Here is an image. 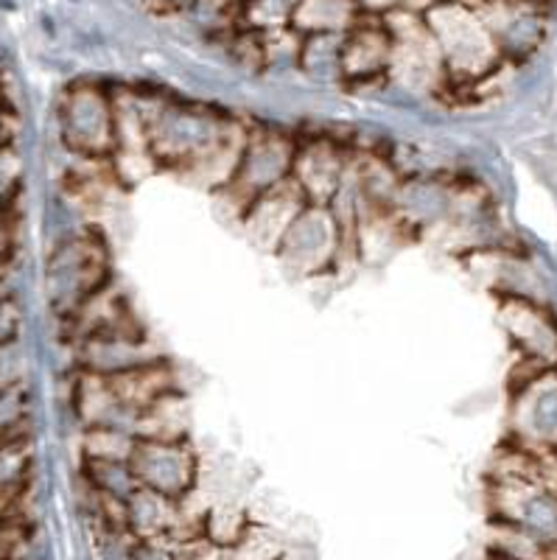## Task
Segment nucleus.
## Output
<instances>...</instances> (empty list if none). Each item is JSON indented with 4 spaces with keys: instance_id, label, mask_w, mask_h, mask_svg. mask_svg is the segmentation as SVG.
I'll return each mask as SVG.
<instances>
[{
    "instance_id": "5",
    "label": "nucleus",
    "mask_w": 557,
    "mask_h": 560,
    "mask_svg": "<svg viewBox=\"0 0 557 560\" xmlns=\"http://www.w3.org/2000/svg\"><path fill=\"white\" fill-rule=\"evenodd\" d=\"M390 54H393V39L386 32L384 18H368L361 12L356 26L343 37L339 73L350 84L373 82L390 73Z\"/></svg>"
},
{
    "instance_id": "2",
    "label": "nucleus",
    "mask_w": 557,
    "mask_h": 560,
    "mask_svg": "<svg viewBox=\"0 0 557 560\" xmlns=\"http://www.w3.org/2000/svg\"><path fill=\"white\" fill-rule=\"evenodd\" d=\"M384 26L393 39V54H390V77L411 90H434L449 82L445 65L440 57V48L426 26L423 14H415L409 9H393L381 14Z\"/></svg>"
},
{
    "instance_id": "11",
    "label": "nucleus",
    "mask_w": 557,
    "mask_h": 560,
    "mask_svg": "<svg viewBox=\"0 0 557 560\" xmlns=\"http://www.w3.org/2000/svg\"><path fill=\"white\" fill-rule=\"evenodd\" d=\"M278 560H305V555H300V552H283Z\"/></svg>"
},
{
    "instance_id": "6",
    "label": "nucleus",
    "mask_w": 557,
    "mask_h": 560,
    "mask_svg": "<svg viewBox=\"0 0 557 560\" xmlns=\"http://www.w3.org/2000/svg\"><path fill=\"white\" fill-rule=\"evenodd\" d=\"M294 163V147L283 138H260L250 140L241 149L239 166H235L230 185L235 191L247 194V202L253 205L264 191L289 177Z\"/></svg>"
},
{
    "instance_id": "10",
    "label": "nucleus",
    "mask_w": 557,
    "mask_h": 560,
    "mask_svg": "<svg viewBox=\"0 0 557 560\" xmlns=\"http://www.w3.org/2000/svg\"><path fill=\"white\" fill-rule=\"evenodd\" d=\"M339 59H343V37L339 34H314V37H303V43H300V62L309 73L343 77Z\"/></svg>"
},
{
    "instance_id": "8",
    "label": "nucleus",
    "mask_w": 557,
    "mask_h": 560,
    "mask_svg": "<svg viewBox=\"0 0 557 560\" xmlns=\"http://www.w3.org/2000/svg\"><path fill=\"white\" fill-rule=\"evenodd\" d=\"M359 18V0H300L289 28L300 37H314V34H339V37H345Z\"/></svg>"
},
{
    "instance_id": "4",
    "label": "nucleus",
    "mask_w": 557,
    "mask_h": 560,
    "mask_svg": "<svg viewBox=\"0 0 557 560\" xmlns=\"http://www.w3.org/2000/svg\"><path fill=\"white\" fill-rule=\"evenodd\" d=\"M65 143L82 154H107L115 143V113L95 88L70 90L62 102Z\"/></svg>"
},
{
    "instance_id": "1",
    "label": "nucleus",
    "mask_w": 557,
    "mask_h": 560,
    "mask_svg": "<svg viewBox=\"0 0 557 560\" xmlns=\"http://www.w3.org/2000/svg\"><path fill=\"white\" fill-rule=\"evenodd\" d=\"M423 20L438 43L451 82H474L499 59V43L476 7L438 0L426 9Z\"/></svg>"
},
{
    "instance_id": "7",
    "label": "nucleus",
    "mask_w": 557,
    "mask_h": 560,
    "mask_svg": "<svg viewBox=\"0 0 557 560\" xmlns=\"http://www.w3.org/2000/svg\"><path fill=\"white\" fill-rule=\"evenodd\" d=\"M292 168V177L303 188L305 199L325 205V199L336 191V183L343 174V160L328 140H317V143H309V149H303L300 154H294Z\"/></svg>"
},
{
    "instance_id": "12",
    "label": "nucleus",
    "mask_w": 557,
    "mask_h": 560,
    "mask_svg": "<svg viewBox=\"0 0 557 560\" xmlns=\"http://www.w3.org/2000/svg\"><path fill=\"white\" fill-rule=\"evenodd\" d=\"M490 3H507V0H490Z\"/></svg>"
},
{
    "instance_id": "3",
    "label": "nucleus",
    "mask_w": 557,
    "mask_h": 560,
    "mask_svg": "<svg viewBox=\"0 0 557 560\" xmlns=\"http://www.w3.org/2000/svg\"><path fill=\"white\" fill-rule=\"evenodd\" d=\"M127 468L140 488L154 490L174 502L188 493L197 474L194 454L183 446V440H135Z\"/></svg>"
},
{
    "instance_id": "9",
    "label": "nucleus",
    "mask_w": 557,
    "mask_h": 560,
    "mask_svg": "<svg viewBox=\"0 0 557 560\" xmlns=\"http://www.w3.org/2000/svg\"><path fill=\"white\" fill-rule=\"evenodd\" d=\"M298 7L300 0H239L241 28H255V32L289 28Z\"/></svg>"
}]
</instances>
